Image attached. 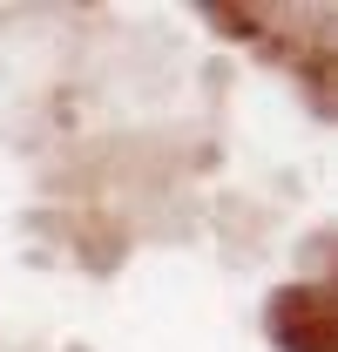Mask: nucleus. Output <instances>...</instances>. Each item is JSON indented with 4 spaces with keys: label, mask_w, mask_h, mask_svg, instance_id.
<instances>
[{
    "label": "nucleus",
    "mask_w": 338,
    "mask_h": 352,
    "mask_svg": "<svg viewBox=\"0 0 338 352\" xmlns=\"http://www.w3.org/2000/svg\"><path fill=\"white\" fill-rule=\"evenodd\" d=\"M271 339L284 352H325L332 346V305H325V292H311V285L278 292V305H271Z\"/></svg>",
    "instance_id": "f257e3e1"
}]
</instances>
